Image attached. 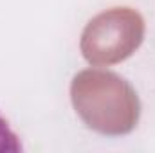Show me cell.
Segmentation results:
<instances>
[{
  "instance_id": "obj_1",
  "label": "cell",
  "mask_w": 155,
  "mask_h": 153,
  "mask_svg": "<svg viewBox=\"0 0 155 153\" xmlns=\"http://www.w3.org/2000/svg\"><path fill=\"white\" fill-rule=\"evenodd\" d=\"M22 142L18 135L11 130L9 122L0 115V151H22Z\"/></svg>"
}]
</instances>
